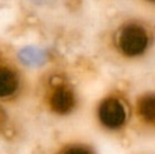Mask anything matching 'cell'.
I'll use <instances>...</instances> for the list:
<instances>
[{
  "label": "cell",
  "instance_id": "6da1fadb",
  "mask_svg": "<svg viewBox=\"0 0 155 154\" xmlns=\"http://www.w3.org/2000/svg\"><path fill=\"white\" fill-rule=\"evenodd\" d=\"M148 46V34L139 25H127L118 34V48L128 57L140 56Z\"/></svg>",
  "mask_w": 155,
  "mask_h": 154
},
{
  "label": "cell",
  "instance_id": "7a4b0ae2",
  "mask_svg": "<svg viewBox=\"0 0 155 154\" xmlns=\"http://www.w3.org/2000/svg\"><path fill=\"white\" fill-rule=\"evenodd\" d=\"M99 122L109 130H118L124 126L127 112L123 102L117 98H106L98 108Z\"/></svg>",
  "mask_w": 155,
  "mask_h": 154
},
{
  "label": "cell",
  "instance_id": "3957f363",
  "mask_svg": "<svg viewBox=\"0 0 155 154\" xmlns=\"http://www.w3.org/2000/svg\"><path fill=\"white\" fill-rule=\"evenodd\" d=\"M49 106L56 113H68L75 106V95L67 86H56L49 94Z\"/></svg>",
  "mask_w": 155,
  "mask_h": 154
},
{
  "label": "cell",
  "instance_id": "277c9868",
  "mask_svg": "<svg viewBox=\"0 0 155 154\" xmlns=\"http://www.w3.org/2000/svg\"><path fill=\"white\" fill-rule=\"evenodd\" d=\"M18 75L11 68L0 65V98L12 95L18 89Z\"/></svg>",
  "mask_w": 155,
  "mask_h": 154
},
{
  "label": "cell",
  "instance_id": "5b68a950",
  "mask_svg": "<svg viewBox=\"0 0 155 154\" xmlns=\"http://www.w3.org/2000/svg\"><path fill=\"white\" fill-rule=\"evenodd\" d=\"M137 113L140 119L155 126V94H147L137 102Z\"/></svg>",
  "mask_w": 155,
  "mask_h": 154
},
{
  "label": "cell",
  "instance_id": "8992f818",
  "mask_svg": "<svg viewBox=\"0 0 155 154\" xmlns=\"http://www.w3.org/2000/svg\"><path fill=\"white\" fill-rule=\"evenodd\" d=\"M63 154H90V153L84 149H80V147H71V149H68L67 152Z\"/></svg>",
  "mask_w": 155,
  "mask_h": 154
},
{
  "label": "cell",
  "instance_id": "52a82bcc",
  "mask_svg": "<svg viewBox=\"0 0 155 154\" xmlns=\"http://www.w3.org/2000/svg\"><path fill=\"white\" fill-rule=\"evenodd\" d=\"M35 2H40V0H35ZM41 2H48V0H41Z\"/></svg>",
  "mask_w": 155,
  "mask_h": 154
},
{
  "label": "cell",
  "instance_id": "ba28073f",
  "mask_svg": "<svg viewBox=\"0 0 155 154\" xmlns=\"http://www.w3.org/2000/svg\"><path fill=\"white\" fill-rule=\"evenodd\" d=\"M148 2H154L155 3V0H148Z\"/></svg>",
  "mask_w": 155,
  "mask_h": 154
}]
</instances>
